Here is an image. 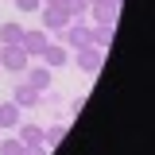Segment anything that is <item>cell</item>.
Returning <instances> with one entry per match:
<instances>
[{"instance_id":"1","label":"cell","mask_w":155,"mask_h":155,"mask_svg":"<svg viewBox=\"0 0 155 155\" xmlns=\"http://www.w3.org/2000/svg\"><path fill=\"white\" fill-rule=\"evenodd\" d=\"M116 16H120V4H113V0H93L89 4V23L93 27H116Z\"/></svg>"},{"instance_id":"2","label":"cell","mask_w":155,"mask_h":155,"mask_svg":"<svg viewBox=\"0 0 155 155\" xmlns=\"http://www.w3.org/2000/svg\"><path fill=\"white\" fill-rule=\"evenodd\" d=\"M31 66V58L23 47H0V70H8V74H23Z\"/></svg>"},{"instance_id":"3","label":"cell","mask_w":155,"mask_h":155,"mask_svg":"<svg viewBox=\"0 0 155 155\" xmlns=\"http://www.w3.org/2000/svg\"><path fill=\"white\" fill-rule=\"evenodd\" d=\"M39 16H43V31H47V35H58V31L70 23V16L62 12V4H43Z\"/></svg>"},{"instance_id":"4","label":"cell","mask_w":155,"mask_h":155,"mask_svg":"<svg viewBox=\"0 0 155 155\" xmlns=\"http://www.w3.org/2000/svg\"><path fill=\"white\" fill-rule=\"evenodd\" d=\"M47 43H51V35H47L43 27H31V31H23V39H19V47L27 51V58H43Z\"/></svg>"},{"instance_id":"5","label":"cell","mask_w":155,"mask_h":155,"mask_svg":"<svg viewBox=\"0 0 155 155\" xmlns=\"http://www.w3.org/2000/svg\"><path fill=\"white\" fill-rule=\"evenodd\" d=\"M105 66V51H97V47H81L78 51V70L81 74H97Z\"/></svg>"},{"instance_id":"6","label":"cell","mask_w":155,"mask_h":155,"mask_svg":"<svg viewBox=\"0 0 155 155\" xmlns=\"http://www.w3.org/2000/svg\"><path fill=\"white\" fill-rule=\"evenodd\" d=\"M70 62V47H62V43H47V51H43V66L47 70H62Z\"/></svg>"},{"instance_id":"7","label":"cell","mask_w":155,"mask_h":155,"mask_svg":"<svg viewBox=\"0 0 155 155\" xmlns=\"http://www.w3.org/2000/svg\"><path fill=\"white\" fill-rule=\"evenodd\" d=\"M12 101H16L19 109H35V105H39V89H35V85H27V81L19 78L16 85H12Z\"/></svg>"},{"instance_id":"8","label":"cell","mask_w":155,"mask_h":155,"mask_svg":"<svg viewBox=\"0 0 155 155\" xmlns=\"http://www.w3.org/2000/svg\"><path fill=\"white\" fill-rule=\"evenodd\" d=\"M19 78H23L27 85H35L39 93H47V89H51V70H47V66H27Z\"/></svg>"},{"instance_id":"9","label":"cell","mask_w":155,"mask_h":155,"mask_svg":"<svg viewBox=\"0 0 155 155\" xmlns=\"http://www.w3.org/2000/svg\"><path fill=\"white\" fill-rule=\"evenodd\" d=\"M23 23L19 19H8V23H0V47H19V39H23Z\"/></svg>"},{"instance_id":"10","label":"cell","mask_w":155,"mask_h":155,"mask_svg":"<svg viewBox=\"0 0 155 155\" xmlns=\"http://www.w3.org/2000/svg\"><path fill=\"white\" fill-rule=\"evenodd\" d=\"M16 124H19V105L4 101L0 105V132H16Z\"/></svg>"},{"instance_id":"11","label":"cell","mask_w":155,"mask_h":155,"mask_svg":"<svg viewBox=\"0 0 155 155\" xmlns=\"http://www.w3.org/2000/svg\"><path fill=\"white\" fill-rule=\"evenodd\" d=\"M62 12L70 16V23H89V4L85 0H62Z\"/></svg>"},{"instance_id":"12","label":"cell","mask_w":155,"mask_h":155,"mask_svg":"<svg viewBox=\"0 0 155 155\" xmlns=\"http://www.w3.org/2000/svg\"><path fill=\"white\" fill-rule=\"evenodd\" d=\"M16 136L23 147H35V143H43V128L39 124H16Z\"/></svg>"},{"instance_id":"13","label":"cell","mask_w":155,"mask_h":155,"mask_svg":"<svg viewBox=\"0 0 155 155\" xmlns=\"http://www.w3.org/2000/svg\"><path fill=\"white\" fill-rule=\"evenodd\" d=\"M66 140V124H51V128H43V147L51 151V147H58Z\"/></svg>"},{"instance_id":"14","label":"cell","mask_w":155,"mask_h":155,"mask_svg":"<svg viewBox=\"0 0 155 155\" xmlns=\"http://www.w3.org/2000/svg\"><path fill=\"white\" fill-rule=\"evenodd\" d=\"M0 155H23V143H19L16 132H8L4 140H0Z\"/></svg>"},{"instance_id":"15","label":"cell","mask_w":155,"mask_h":155,"mask_svg":"<svg viewBox=\"0 0 155 155\" xmlns=\"http://www.w3.org/2000/svg\"><path fill=\"white\" fill-rule=\"evenodd\" d=\"M93 47L97 51H109L113 47V27H93Z\"/></svg>"},{"instance_id":"16","label":"cell","mask_w":155,"mask_h":155,"mask_svg":"<svg viewBox=\"0 0 155 155\" xmlns=\"http://www.w3.org/2000/svg\"><path fill=\"white\" fill-rule=\"evenodd\" d=\"M16 8L23 12V16H31V12H39V8H43V0H16Z\"/></svg>"},{"instance_id":"17","label":"cell","mask_w":155,"mask_h":155,"mask_svg":"<svg viewBox=\"0 0 155 155\" xmlns=\"http://www.w3.org/2000/svg\"><path fill=\"white\" fill-rule=\"evenodd\" d=\"M81 109H85V97H74V101H70V116H78Z\"/></svg>"},{"instance_id":"18","label":"cell","mask_w":155,"mask_h":155,"mask_svg":"<svg viewBox=\"0 0 155 155\" xmlns=\"http://www.w3.org/2000/svg\"><path fill=\"white\" fill-rule=\"evenodd\" d=\"M23 155H47V147H43V143H35V147H23Z\"/></svg>"},{"instance_id":"19","label":"cell","mask_w":155,"mask_h":155,"mask_svg":"<svg viewBox=\"0 0 155 155\" xmlns=\"http://www.w3.org/2000/svg\"><path fill=\"white\" fill-rule=\"evenodd\" d=\"M43 4H62V0H43Z\"/></svg>"},{"instance_id":"20","label":"cell","mask_w":155,"mask_h":155,"mask_svg":"<svg viewBox=\"0 0 155 155\" xmlns=\"http://www.w3.org/2000/svg\"><path fill=\"white\" fill-rule=\"evenodd\" d=\"M85 4H93V0H85Z\"/></svg>"},{"instance_id":"21","label":"cell","mask_w":155,"mask_h":155,"mask_svg":"<svg viewBox=\"0 0 155 155\" xmlns=\"http://www.w3.org/2000/svg\"><path fill=\"white\" fill-rule=\"evenodd\" d=\"M113 4H120V0H113Z\"/></svg>"}]
</instances>
